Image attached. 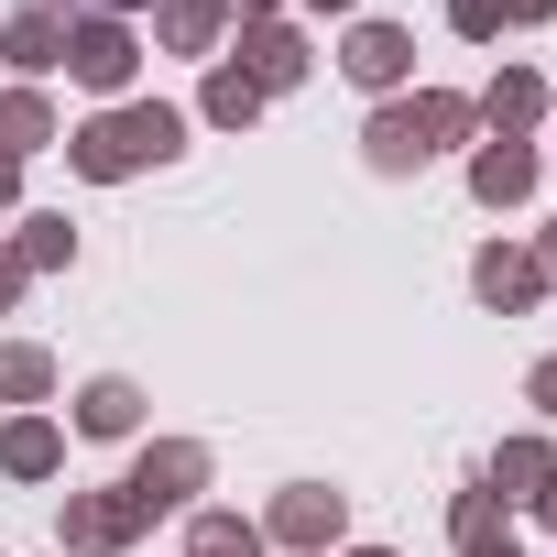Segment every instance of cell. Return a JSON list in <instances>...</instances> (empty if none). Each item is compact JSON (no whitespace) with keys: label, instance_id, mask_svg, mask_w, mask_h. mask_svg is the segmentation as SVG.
<instances>
[{"label":"cell","instance_id":"cell-11","mask_svg":"<svg viewBox=\"0 0 557 557\" xmlns=\"http://www.w3.org/2000/svg\"><path fill=\"white\" fill-rule=\"evenodd\" d=\"M77 426H88V437H132V426H143V394H132V383H88Z\"/></svg>","mask_w":557,"mask_h":557},{"label":"cell","instance_id":"cell-23","mask_svg":"<svg viewBox=\"0 0 557 557\" xmlns=\"http://www.w3.org/2000/svg\"><path fill=\"white\" fill-rule=\"evenodd\" d=\"M23 296V251H0V307H12Z\"/></svg>","mask_w":557,"mask_h":557},{"label":"cell","instance_id":"cell-14","mask_svg":"<svg viewBox=\"0 0 557 557\" xmlns=\"http://www.w3.org/2000/svg\"><path fill=\"white\" fill-rule=\"evenodd\" d=\"M45 132H55V110H45L34 88H12V99H0V153H34Z\"/></svg>","mask_w":557,"mask_h":557},{"label":"cell","instance_id":"cell-31","mask_svg":"<svg viewBox=\"0 0 557 557\" xmlns=\"http://www.w3.org/2000/svg\"><path fill=\"white\" fill-rule=\"evenodd\" d=\"M110 12H132V0H110Z\"/></svg>","mask_w":557,"mask_h":557},{"label":"cell","instance_id":"cell-16","mask_svg":"<svg viewBox=\"0 0 557 557\" xmlns=\"http://www.w3.org/2000/svg\"><path fill=\"white\" fill-rule=\"evenodd\" d=\"M12 251H23V273H55V262L77 251V230H66V219H23V240H12Z\"/></svg>","mask_w":557,"mask_h":557},{"label":"cell","instance_id":"cell-21","mask_svg":"<svg viewBox=\"0 0 557 557\" xmlns=\"http://www.w3.org/2000/svg\"><path fill=\"white\" fill-rule=\"evenodd\" d=\"M45 383H55V361H45V350H0V394H12V405H34Z\"/></svg>","mask_w":557,"mask_h":557},{"label":"cell","instance_id":"cell-24","mask_svg":"<svg viewBox=\"0 0 557 557\" xmlns=\"http://www.w3.org/2000/svg\"><path fill=\"white\" fill-rule=\"evenodd\" d=\"M557 12V0H503V23H546Z\"/></svg>","mask_w":557,"mask_h":557},{"label":"cell","instance_id":"cell-22","mask_svg":"<svg viewBox=\"0 0 557 557\" xmlns=\"http://www.w3.org/2000/svg\"><path fill=\"white\" fill-rule=\"evenodd\" d=\"M448 23L459 34H503V0H448Z\"/></svg>","mask_w":557,"mask_h":557},{"label":"cell","instance_id":"cell-28","mask_svg":"<svg viewBox=\"0 0 557 557\" xmlns=\"http://www.w3.org/2000/svg\"><path fill=\"white\" fill-rule=\"evenodd\" d=\"M0 197H12V153H0Z\"/></svg>","mask_w":557,"mask_h":557},{"label":"cell","instance_id":"cell-3","mask_svg":"<svg viewBox=\"0 0 557 557\" xmlns=\"http://www.w3.org/2000/svg\"><path fill=\"white\" fill-rule=\"evenodd\" d=\"M197 481H208V448H186V437H175V448H153V459L121 481V503H132V513H175Z\"/></svg>","mask_w":557,"mask_h":557},{"label":"cell","instance_id":"cell-30","mask_svg":"<svg viewBox=\"0 0 557 557\" xmlns=\"http://www.w3.org/2000/svg\"><path fill=\"white\" fill-rule=\"evenodd\" d=\"M318 12H350V0H318Z\"/></svg>","mask_w":557,"mask_h":557},{"label":"cell","instance_id":"cell-9","mask_svg":"<svg viewBox=\"0 0 557 557\" xmlns=\"http://www.w3.org/2000/svg\"><path fill=\"white\" fill-rule=\"evenodd\" d=\"M470 285H481V307H535V285H546V273H535L524 251H481V273H470Z\"/></svg>","mask_w":557,"mask_h":557},{"label":"cell","instance_id":"cell-18","mask_svg":"<svg viewBox=\"0 0 557 557\" xmlns=\"http://www.w3.org/2000/svg\"><path fill=\"white\" fill-rule=\"evenodd\" d=\"M535 110H546V88H535V77H503V88H492V132H503V143H513Z\"/></svg>","mask_w":557,"mask_h":557},{"label":"cell","instance_id":"cell-20","mask_svg":"<svg viewBox=\"0 0 557 557\" xmlns=\"http://www.w3.org/2000/svg\"><path fill=\"white\" fill-rule=\"evenodd\" d=\"M197 557H262V535L240 513H197Z\"/></svg>","mask_w":557,"mask_h":557},{"label":"cell","instance_id":"cell-2","mask_svg":"<svg viewBox=\"0 0 557 557\" xmlns=\"http://www.w3.org/2000/svg\"><path fill=\"white\" fill-rule=\"evenodd\" d=\"M459 132H470V99H394V110L372 121V164H383V175H405V164L448 153Z\"/></svg>","mask_w":557,"mask_h":557},{"label":"cell","instance_id":"cell-15","mask_svg":"<svg viewBox=\"0 0 557 557\" xmlns=\"http://www.w3.org/2000/svg\"><path fill=\"white\" fill-rule=\"evenodd\" d=\"M0 470H23V481H45V470H55V426H45V416H23L12 437H0Z\"/></svg>","mask_w":557,"mask_h":557},{"label":"cell","instance_id":"cell-13","mask_svg":"<svg viewBox=\"0 0 557 557\" xmlns=\"http://www.w3.org/2000/svg\"><path fill=\"white\" fill-rule=\"evenodd\" d=\"M219 12H230V0H164V45H175V55H208Z\"/></svg>","mask_w":557,"mask_h":557},{"label":"cell","instance_id":"cell-5","mask_svg":"<svg viewBox=\"0 0 557 557\" xmlns=\"http://www.w3.org/2000/svg\"><path fill=\"white\" fill-rule=\"evenodd\" d=\"M240 77H251V88H296V77H307V45H296L285 23H251V34H240Z\"/></svg>","mask_w":557,"mask_h":557},{"label":"cell","instance_id":"cell-17","mask_svg":"<svg viewBox=\"0 0 557 557\" xmlns=\"http://www.w3.org/2000/svg\"><path fill=\"white\" fill-rule=\"evenodd\" d=\"M251 110H262V88H251L240 66H219V77H208V121H230V132H240Z\"/></svg>","mask_w":557,"mask_h":557},{"label":"cell","instance_id":"cell-7","mask_svg":"<svg viewBox=\"0 0 557 557\" xmlns=\"http://www.w3.org/2000/svg\"><path fill=\"white\" fill-rule=\"evenodd\" d=\"M132 524H143V513H132L121 492H110V503H66V546H77V557H110Z\"/></svg>","mask_w":557,"mask_h":557},{"label":"cell","instance_id":"cell-27","mask_svg":"<svg viewBox=\"0 0 557 557\" xmlns=\"http://www.w3.org/2000/svg\"><path fill=\"white\" fill-rule=\"evenodd\" d=\"M535 503H546V524H557V481H546V492H535Z\"/></svg>","mask_w":557,"mask_h":557},{"label":"cell","instance_id":"cell-12","mask_svg":"<svg viewBox=\"0 0 557 557\" xmlns=\"http://www.w3.org/2000/svg\"><path fill=\"white\" fill-rule=\"evenodd\" d=\"M12 66H34V77L66 66V23H55V12H23V23H12Z\"/></svg>","mask_w":557,"mask_h":557},{"label":"cell","instance_id":"cell-8","mask_svg":"<svg viewBox=\"0 0 557 557\" xmlns=\"http://www.w3.org/2000/svg\"><path fill=\"white\" fill-rule=\"evenodd\" d=\"M273 535H285V546H329L339 535V492H285V503H273Z\"/></svg>","mask_w":557,"mask_h":557},{"label":"cell","instance_id":"cell-4","mask_svg":"<svg viewBox=\"0 0 557 557\" xmlns=\"http://www.w3.org/2000/svg\"><path fill=\"white\" fill-rule=\"evenodd\" d=\"M66 66H77L88 88H132V34L99 12V23H77V34H66Z\"/></svg>","mask_w":557,"mask_h":557},{"label":"cell","instance_id":"cell-25","mask_svg":"<svg viewBox=\"0 0 557 557\" xmlns=\"http://www.w3.org/2000/svg\"><path fill=\"white\" fill-rule=\"evenodd\" d=\"M535 405H546V416H557V361H535Z\"/></svg>","mask_w":557,"mask_h":557},{"label":"cell","instance_id":"cell-29","mask_svg":"<svg viewBox=\"0 0 557 557\" xmlns=\"http://www.w3.org/2000/svg\"><path fill=\"white\" fill-rule=\"evenodd\" d=\"M535 273H557V240H546V262H535Z\"/></svg>","mask_w":557,"mask_h":557},{"label":"cell","instance_id":"cell-10","mask_svg":"<svg viewBox=\"0 0 557 557\" xmlns=\"http://www.w3.org/2000/svg\"><path fill=\"white\" fill-rule=\"evenodd\" d=\"M470 186H481V197H492V208H513V197H524V186H535V153H524V143H492V153H481V164H470Z\"/></svg>","mask_w":557,"mask_h":557},{"label":"cell","instance_id":"cell-6","mask_svg":"<svg viewBox=\"0 0 557 557\" xmlns=\"http://www.w3.org/2000/svg\"><path fill=\"white\" fill-rule=\"evenodd\" d=\"M339 66H350V77H361V88H394V77H405V66H416V45H405V34H394V23H361V34H350V55H339Z\"/></svg>","mask_w":557,"mask_h":557},{"label":"cell","instance_id":"cell-1","mask_svg":"<svg viewBox=\"0 0 557 557\" xmlns=\"http://www.w3.org/2000/svg\"><path fill=\"white\" fill-rule=\"evenodd\" d=\"M175 143H186L175 110H99L66 153H77V175H143V164H164Z\"/></svg>","mask_w":557,"mask_h":557},{"label":"cell","instance_id":"cell-19","mask_svg":"<svg viewBox=\"0 0 557 557\" xmlns=\"http://www.w3.org/2000/svg\"><path fill=\"white\" fill-rule=\"evenodd\" d=\"M492 481H513V492H546V481H557V459H546L535 437H513V448L492 459Z\"/></svg>","mask_w":557,"mask_h":557},{"label":"cell","instance_id":"cell-26","mask_svg":"<svg viewBox=\"0 0 557 557\" xmlns=\"http://www.w3.org/2000/svg\"><path fill=\"white\" fill-rule=\"evenodd\" d=\"M470 557H513V535H470Z\"/></svg>","mask_w":557,"mask_h":557}]
</instances>
